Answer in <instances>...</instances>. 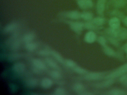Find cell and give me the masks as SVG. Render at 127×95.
<instances>
[{
  "label": "cell",
  "instance_id": "5bb4252c",
  "mask_svg": "<svg viewBox=\"0 0 127 95\" xmlns=\"http://www.w3.org/2000/svg\"><path fill=\"white\" fill-rule=\"evenodd\" d=\"M34 37L35 35L33 33H28L24 36V41L26 43L31 42L34 39Z\"/></svg>",
  "mask_w": 127,
  "mask_h": 95
},
{
  "label": "cell",
  "instance_id": "d6a6232c",
  "mask_svg": "<svg viewBox=\"0 0 127 95\" xmlns=\"http://www.w3.org/2000/svg\"><path fill=\"white\" fill-rule=\"evenodd\" d=\"M49 51L46 50H41L39 52V54L41 55H49Z\"/></svg>",
  "mask_w": 127,
  "mask_h": 95
},
{
  "label": "cell",
  "instance_id": "ba28073f",
  "mask_svg": "<svg viewBox=\"0 0 127 95\" xmlns=\"http://www.w3.org/2000/svg\"><path fill=\"white\" fill-rule=\"evenodd\" d=\"M102 76V74L100 73L92 72L87 74L85 76V78L87 80L93 81L99 79Z\"/></svg>",
  "mask_w": 127,
  "mask_h": 95
},
{
  "label": "cell",
  "instance_id": "30bf717a",
  "mask_svg": "<svg viewBox=\"0 0 127 95\" xmlns=\"http://www.w3.org/2000/svg\"><path fill=\"white\" fill-rule=\"evenodd\" d=\"M53 84V81L49 78H44L41 80V84L42 87L45 89L49 88Z\"/></svg>",
  "mask_w": 127,
  "mask_h": 95
},
{
  "label": "cell",
  "instance_id": "3957f363",
  "mask_svg": "<svg viewBox=\"0 0 127 95\" xmlns=\"http://www.w3.org/2000/svg\"><path fill=\"white\" fill-rule=\"evenodd\" d=\"M77 3L79 7L83 9L91 8L93 5L92 0H78Z\"/></svg>",
  "mask_w": 127,
  "mask_h": 95
},
{
  "label": "cell",
  "instance_id": "52a82bcc",
  "mask_svg": "<svg viewBox=\"0 0 127 95\" xmlns=\"http://www.w3.org/2000/svg\"><path fill=\"white\" fill-rule=\"evenodd\" d=\"M13 70L16 72L21 73L25 71L26 66L22 62H17L14 64Z\"/></svg>",
  "mask_w": 127,
  "mask_h": 95
},
{
  "label": "cell",
  "instance_id": "f546056e",
  "mask_svg": "<svg viewBox=\"0 0 127 95\" xmlns=\"http://www.w3.org/2000/svg\"><path fill=\"white\" fill-rule=\"evenodd\" d=\"M126 1L125 0H119L116 2L115 5L117 7H121L125 5Z\"/></svg>",
  "mask_w": 127,
  "mask_h": 95
},
{
  "label": "cell",
  "instance_id": "d6986e66",
  "mask_svg": "<svg viewBox=\"0 0 127 95\" xmlns=\"http://www.w3.org/2000/svg\"><path fill=\"white\" fill-rule=\"evenodd\" d=\"M104 20L103 18L101 17H97L93 19L92 20V22L94 24L97 26H101L104 23Z\"/></svg>",
  "mask_w": 127,
  "mask_h": 95
},
{
  "label": "cell",
  "instance_id": "484cf974",
  "mask_svg": "<svg viewBox=\"0 0 127 95\" xmlns=\"http://www.w3.org/2000/svg\"><path fill=\"white\" fill-rule=\"evenodd\" d=\"M74 71L77 73L80 74H84L87 73V72L84 68L79 67H75Z\"/></svg>",
  "mask_w": 127,
  "mask_h": 95
},
{
  "label": "cell",
  "instance_id": "d590c367",
  "mask_svg": "<svg viewBox=\"0 0 127 95\" xmlns=\"http://www.w3.org/2000/svg\"><path fill=\"white\" fill-rule=\"evenodd\" d=\"M125 51L126 52V53H127V47H126Z\"/></svg>",
  "mask_w": 127,
  "mask_h": 95
},
{
  "label": "cell",
  "instance_id": "8d00e7d4",
  "mask_svg": "<svg viewBox=\"0 0 127 95\" xmlns=\"http://www.w3.org/2000/svg\"><path fill=\"white\" fill-rule=\"evenodd\" d=\"M127 47V44H126V47Z\"/></svg>",
  "mask_w": 127,
  "mask_h": 95
},
{
  "label": "cell",
  "instance_id": "277c9868",
  "mask_svg": "<svg viewBox=\"0 0 127 95\" xmlns=\"http://www.w3.org/2000/svg\"><path fill=\"white\" fill-rule=\"evenodd\" d=\"M32 63L35 68L39 70H44L46 68V65L40 59H35L32 60Z\"/></svg>",
  "mask_w": 127,
  "mask_h": 95
},
{
  "label": "cell",
  "instance_id": "5b68a950",
  "mask_svg": "<svg viewBox=\"0 0 127 95\" xmlns=\"http://www.w3.org/2000/svg\"><path fill=\"white\" fill-rule=\"evenodd\" d=\"M116 29L115 36L121 39H127V29L125 28Z\"/></svg>",
  "mask_w": 127,
  "mask_h": 95
},
{
  "label": "cell",
  "instance_id": "cb8c5ba5",
  "mask_svg": "<svg viewBox=\"0 0 127 95\" xmlns=\"http://www.w3.org/2000/svg\"><path fill=\"white\" fill-rule=\"evenodd\" d=\"M109 94L113 95H122L125 94V92L122 90L115 89L111 91Z\"/></svg>",
  "mask_w": 127,
  "mask_h": 95
},
{
  "label": "cell",
  "instance_id": "ffe728a7",
  "mask_svg": "<svg viewBox=\"0 0 127 95\" xmlns=\"http://www.w3.org/2000/svg\"><path fill=\"white\" fill-rule=\"evenodd\" d=\"M51 53L53 55L54 58L59 62L61 63H63L64 62V60L62 56L58 52L55 51H52Z\"/></svg>",
  "mask_w": 127,
  "mask_h": 95
},
{
  "label": "cell",
  "instance_id": "4fadbf2b",
  "mask_svg": "<svg viewBox=\"0 0 127 95\" xmlns=\"http://www.w3.org/2000/svg\"><path fill=\"white\" fill-rule=\"evenodd\" d=\"M46 62L47 65L50 67L54 69H58L59 66L57 63L52 59L50 58H47L46 59Z\"/></svg>",
  "mask_w": 127,
  "mask_h": 95
},
{
  "label": "cell",
  "instance_id": "f1b7e54d",
  "mask_svg": "<svg viewBox=\"0 0 127 95\" xmlns=\"http://www.w3.org/2000/svg\"><path fill=\"white\" fill-rule=\"evenodd\" d=\"M94 24L92 22H88L85 23L84 24V27L86 29H94L95 26H94Z\"/></svg>",
  "mask_w": 127,
  "mask_h": 95
},
{
  "label": "cell",
  "instance_id": "7a4b0ae2",
  "mask_svg": "<svg viewBox=\"0 0 127 95\" xmlns=\"http://www.w3.org/2000/svg\"><path fill=\"white\" fill-rule=\"evenodd\" d=\"M69 24L72 30L77 33L81 32L84 27V24L79 22H70Z\"/></svg>",
  "mask_w": 127,
  "mask_h": 95
},
{
  "label": "cell",
  "instance_id": "ac0fdd59",
  "mask_svg": "<svg viewBox=\"0 0 127 95\" xmlns=\"http://www.w3.org/2000/svg\"><path fill=\"white\" fill-rule=\"evenodd\" d=\"M25 47L27 50L31 51H33L37 48V45L35 43L33 42H28L26 44Z\"/></svg>",
  "mask_w": 127,
  "mask_h": 95
},
{
  "label": "cell",
  "instance_id": "1f68e13d",
  "mask_svg": "<svg viewBox=\"0 0 127 95\" xmlns=\"http://www.w3.org/2000/svg\"><path fill=\"white\" fill-rule=\"evenodd\" d=\"M98 42L102 46H105L106 44V41L104 38H103V37L100 36L98 39Z\"/></svg>",
  "mask_w": 127,
  "mask_h": 95
},
{
  "label": "cell",
  "instance_id": "7c38bea8",
  "mask_svg": "<svg viewBox=\"0 0 127 95\" xmlns=\"http://www.w3.org/2000/svg\"><path fill=\"white\" fill-rule=\"evenodd\" d=\"M105 3H102L97 1L96 4V10L97 13L100 15H101L105 10Z\"/></svg>",
  "mask_w": 127,
  "mask_h": 95
},
{
  "label": "cell",
  "instance_id": "83f0119b",
  "mask_svg": "<svg viewBox=\"0 0 127 95\" xmlns=\"http://www.w3.org/2000/svg\"><path fill=\"white\" fill-rule=\"evenodd\" d=\"M67 66L70 68H74L76 67V64L73 61L70 59H67L65 61Z\"/></svg>",
  "mask_w": 127,
  "mask_h": 95
},
{
  "label": "cell",
  "instance_id": "d4e9b609",
  "mask_svg": "<svg viewBox=\"0 0 127 95\" xmlns=\"http://www.w3.org/2000/svg\"><path fill=\"white\" fill-rule=\"evenodd\" d=\"M104 51L105 54L108 56H113L115 54V52L110 48L105 46L104 48Z\"/></svg>",
  "mask_w": 127,
  "mask_h": 95
},
{
  "label": "cell",
  "instance_id": "603a6c76",
  "mask_svg": "<svg viewBox=\"0 0 127 95\" xmlns=\"http://www.w3.org/2000/svg\"><path fill=\"white\" fill-rule=\"evenodd\" d=\"M37 81L35 78L30 79L27 81V83L28 87H35L37 85Z\"/></svg>",
  "mask_w": 127,
  "mask_h": 95
},
{
  "label": "cell",
  "instance_id": "9a60e30c",
  "mask_svg": "<svg viewBox=\"0 0 127 95\" xmlns=\"http://www.w3.org/2000/svg\"><path fill=\"white\" fill-rule=\"evenodd\" d=\"M81 18L85 21H91L93 19V14L90 12H84L81 14Z\"/></svg>",
  "mask_w": 127,
  "mask_h": 95
},
{
  "label": "cell",
  "instance_id": "e0dca14e",
  "mask_svg": "<svg viewBox=\"0 0 127 95\" xmlns=\"http://www.w3.org/2000/svg\"><path fill=\"white\" fill-rule=\"evenodd\" d=\"M17 24L15 23L9 24L5 27L4 29V31L5 32H8L12 31L17 28Z\"/></svg>",
  "mask_w": 127,
  "mask_h": 95
},
{
  "label": "cell",
  "instance_id": "9c48e42d",
  "mask_svg": "<svg viewBox=\"0 0 127 95\" xmlns=\"http://www.w3.org/2000/svg\"><path fill=\"white\" fill-rule=\"evenodd\" d=\"M109 24L111 28L114 29H118L120 26V20L118 18L114 17L109 21Z\"/></svg>",
  "mask_w": 127,
  "mask_h": 95
},
{
  "label": "cell",
  "instance_id": "7402d4cb",
  "mask_svg": "<svg viewBox=\"0 0 127 95\" xmlns=\"http://www.w3.org/2000/svg\"><path fill=\"white\" fill-rule=\"evenodd\" d=\"M113 83V81L111 79L103 82L101 83H99L96 85V87H108L112 84Z\"/></svg>",
  "mask_w": 127,
  "mask_h": 95
},
{
  "label": "cell",
  "instance_id": "e575fe53",
  "mask_svg": "<svg viewBox=\"0 0 127 95\" xmlns=\"http://www.w3.org/2000/svg\"><path fill=\"white\" fill-rule=\"evenodd\" d=\"M107 0H98V1H100V2H102V3H105Z\"/></svg>",
  "mask_w": 127,
  "mask_h": 95
},
{
  "label": "cell",
  "instance_id": "44dd1931",
  "mask_svg": "<svg viewBox=\"0 0 127 95\" xmlns=\"http://www.w3.org/2000/svg\"><path fill=\"white\" fill-rule=\"evenodd\" d=\"M50 75L52 78L55 79H58L61 77V73L57 70H53L50 71Z\"/></svg>",
  "mask_w": 127,
  "mask_h": 95
},
{
  "label": "cell",
  "instance_id": "4dcf8cb0",
  "mask_svg": "<svg viewBox=\"0 0 127 95\" xmlns=\"http://www.w3.org/2000/svg\"><path fill=\"white\" fill-rule=\"evenodd\" d=\"M121 82L124 84V85L127 87V75L123 76L120 79Z\"/></svg>",
  "mask_w": 127,
  "mask_h": 95
},
{
  "label": "cell",
  "instance_id": "6da1fadb",
  "mask_svg": "<svg viewBox=\"0 0 127 95\" xmlns=\"http://www.w3.org/2000/svg\"><path fill=\"white\" fill-rule=\"evenodd\" d=\"M127 72V64L121 66L114 72H112L107 76L106 78L109 79L114 78Z\"/></svg>",
  "mask_w": 127,
  "mask_h": 95
},
{
  "label": "cell",
  "instance_id": "2e32d148",
  "mask_svg": "<svg viewBox=\"0 0 127 95\" xmlns=\"http://www.w3.org/2000/svg\"><path fill=\"white\" fill-rule=\"evenodd\" d=\"M73 89L75 92L81 94L84 91V88L82 84L81 83H77L73 86Z\"/></svg>",
  "mask_w": 127,
  "mask_h": 95
},
{
  "label": "cell",
  "instance_id": "836d02e7",
  "mask_svg": "<svg viewBox=\"0 0 127 95\" xmlns=\"http://www.w3.org/2000/svg\"><path fill=\"white\" fill-rule=\"evenodd\" d=\"M124 22L125 25L127 26V17H126V18L124 19Z\"/></svg>",
  "mask_w": 127,
  "mask_h": 95
},
{
  "label": "cell",
  "instance_id": "8992f818",
  "mask_svg": "<svg viewBox=\"0 0 127 95\" xmlns=\"http://www.w3.org/2000/svg\"><path fill=\"white\" fill-rule=\"evenodd\" d=\"M96 39V35L95 32L91 31L88 32L85 36V40L88 43H92L95 42Z\"/></svg>",
  "mask_w": 127,
  "mask_h": 95
},
{
  "label": "cell",
  "instance_id": "8fae6325",
  "mask_svg": "<svg viewBox=\"0 0 127 95\" xmlns=\"http://www.w3.org/2000/svg\"><path fill=\"white\" fill-rule=\"evenodd\" d=\"M67 16L69 18L76 20L81 18V13L77 11H71L67 13Z\"/></svg>",
  "mask_w": 127,
  "mask_h": 95
},
{
  "label": "cell",
  "instance_id": "4316f807",
  "mask_svg": "<svg viewBox=\"0 0 127 95\" xmlns=\"http://www.w3.org/2000/svg\"><path fill=\"white\" fill-rule=\"evenodd\" d=\"M54 94L56 95H64L66 94V91L62 88H58L56 89L54 92Z\"/></svg>",
  "mask_w": 127,
  "mask_h": 95
}]
</instances>
